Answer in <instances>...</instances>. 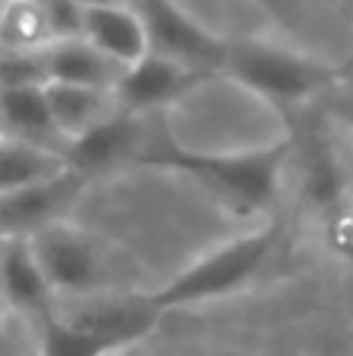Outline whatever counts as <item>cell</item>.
<instances>
[{
    "mask_svg": "<svg viewBox=\"0 0 353 356\" xmlns=\"http://www.w3.org/2000/svg\"><path fill=\"white\" fill-rule=\"evenodd\" d=\"M344 3H350V6H353V0H344Z\"/></svg>",
    "mask_w": 353,
    "mask_h": 356,
    "instance_id": "obj_25",
    "label": "cell"
},
{
    "mask_svg": "<svg viewBox=\"0 0 353 356\" xmlns=\"http://www.w3.org/2000/svg\"><path fill=\"white\" fill-rule=\"evenodd\" d=\"M10 325H13V316H10V309L3 307V300H0V341L10 338Z\"/></svg>",
    "mask_w": 353,
    "mask_h": 356,
    "instance_id": "obj_22",
    "label": "cell"
},
{
    "mask_svg": "<svg viewBox=\"0 0 353 356\" xmlns=\"http://www.w3.org/2000/svg\"><path fill=\"white\" fill-rule=\"evenodd\" d=\"M335 116L341 119L344 129H350V131H353V91L341 94V97L335 100Z\"/></svg>",
    "mask_w": 353,
    "mask_h": 356,
    "instance_id": "obj_20",
    "label": "cell"
},
{
    "mask_svg": "<svg viewBox=\"0 0 353 356\" xmlns=\"http://www.w3.org/2000/svg\"><path fill=\"white\" fill-rule=\"evenodd\" d=\"M28 241L60 303L66 297L69 300H88V297L100 294H116L113 253H106V247L97 238H91L85 228L63 219L41 228Z\"/></svg>",
    "mask_w": 353,
    "mask_h": 356,
    "instance_id": "obj_4",
    "label": "cell"
},
{
    "mask_svg": "<svg viewBox=\"0 0 353 356\" xmlns=\"http://www.w3.org/2000/svg\"><path fill=\"white\" fill-rule=\"evenodd\" d=\"M344 356H353V353H344Z\"/></svg>",
    "mask_w": 353,
    "mask_h": 356,
    "instance_id": "obj_27",
    "label": "cell"
},
{
    "mask_svg": "<svg viewBox=\"0 0 353 356\" xmlns=\"http://www.w3.org/2000/svg\"><path fill=\"white\" fill-rule=\"evenodd\" d=\"M138 163L166 169V172L191 175L238 207L260 209L272 197H279L288 169V144L238 150V154H188V150H175L163 144V147L144 150Z\"/></svg>",
    "mask_w": 353,
    "mask_h": 356,
    "instance_id": "obj_3",
    "label": "cell"
},
{
    "mask_svg": "<svg viewBox=\"0 0 353 356\" xmlns=\"http://www.w3.org/2000/svg\"><path fill=\"white\" fill-rule=\"evenodd\" d=\"M91 178L81 172H66L28 188L0 194V238H31L41 228L66 219V209L75 207Z\"/></svg>",
    "mask_w": 353,
    "mask_h": 356,
    "instance_id": "obj_7",
    "label": "cell"
},
{
    "mask_svg": "<svg viewBox=\"0 0 353 356\" xmlns=\"http://www.w3.org/2000/svg\"><path fill=\"white\" fill-rule=\"evenodd\" d=\"M200 356H256L250 350H238V347H216V350H204Z\"/></svg>",
    "mask_w": 353,
    "mask_h": 356,
    "instance_id": "obj_23",
    "label": "cell"
},
{
    "mask_svg": "<svg viewBox=\"0 0 353 356\" xmlns=\"http://www.w3.org/2000/svg\"><path fill=\"white\" fill-rule=\"evenodd\" d=\"M0 138H3V129H0Z\"/></svg>",
    "mask_w": 353,
    "mask_h": 356,
    "instance_id": "obj_26",
    "label": "cell"
},
{
    "mask_svg": "<svg viewBox=\"0 0 353 356\" xmlns=\"http://www.w3.org/2000/svg\"><path fill=\"white\" fill-rule=\"evenodd\" d=\"M72 172L66 154L38 144L19 141V138H0V194L28 188V184L47 181V178Z\"/></svg>",
    "mask_w": 353,
    "mask_h": 356,
    "instance_id": "obj_14",
    "label": "cell"
},
{
    "mask_svg": "<svg viewBox=\"0 0 353 356\" xmlns=\"http://www.w3.org/2000/svg\"><path fill=\"white\" fill-rule=\"evenodd\" d=\"M75 3H79V6H85V10H88V6H104V3H116V0H75Z\"/></svg>",
    "mask_w": 353,
    "mask_h": 356,
    "instance_id": "obj_24",
    "label": "cell"
},
{
    "mask_svg": "<svg viewBox=\"0 0 353 356\" xmlns=\"http://www.w3.org/2000/svg\"><path fill=\"white\" fill-rule=\"evenodd\" d=\"M0 356H35V353H28V350H22V347L13 341V334L6 341H0Z\"/></svg>",
    "mask_w": 353,
    "mask_h": 356,
    "instance_id": "obj_21",
    "label": "cell"
},
{
    "mask_svg": "<svg viewBox=\"0 0 353 356\" xmlns=\"http://www.w3.org/2000/svg\"><path fill=\"white\" fill-rule=\"evenodd\" d=\"M50 81H69V85H91V88H113L116 91L125 66L97 50L85 35L50 41L44 47Z\"/></svg>",
    "mask_w": 353,
    "mask_h": 356,
    "instance_id": "obj_13",
    "label": "cell"
},
{
    "mask_svg": "<svg viewBox=\"0 0 353 356\" xmlns=\"http://www.w3.org/2000/svg\"><path fill=\"white\" fill-rule=\"evenodd\" d=\"M222 72L272 106L310 104L338 85V72L316 54L256 35L229 41Z\"/></svg>",
    "mask_w": 353,
    "mask_h": 356,
    "instance_id": "obj_1",
    "label": "cell"
},
{
    "mask_svg": "<svg viewBox=\"0 0 353 356\" xmlns=\"http://www.w3.org/2000/svg\"><path fill=\"white\" fill-rule=\"evenodd\" d=\"M304 188H306V194L313 197V203H319V207L338 200V194H341V175H338L331 156L319 154L306 163V184Z\"/></svg>",
    "mask_w": 353,
    "mask_h": 356,
    "instance_id": "obj_19",
    "label": "cell"
},
{
    "mask_svg": "<svg viewBox=\"0 0 353 356\" xmlns=\"http://www.w3.org/2000/svg\"><path fill=\"white\" fill-rule=\"evenodd\" d=\"M47 104L66 147L75 138L88 135L91 129H97L116 113H122L113 88L69 85V81H47Z\"/></svg>",
    "mask_w": 353,
    "mask_h": 356,
    "instance_id": "obj_11",
    "label": "cell"
},
{
    "mask_svg": "<svg viewBox=\"0 0 353 356\" xmlns=\"http://www.w3.org/2000/svg\"><path fill=\"white\" fill-rule=\"evenodd\" d=\"M47 60H44V47L38 50H6L0 47V91L6 88H31V85H47Z\"/></svg>",
    "mask_w": 353,
    "mask_h": 356,
    "instance_id": "obj_17",
    "label": "cell"
},
{
    "mask_svg": "<svg viewBox=\"0 0 353 356\" xmlns=\"http://www.w3.org/2000/svg\"><path fill=\"white\" fill-rule=\"evenodd\" d=\"M204 75L210 72H200V69L185 66V63L172 60V56L150 50L144 60H138L135 66H129L122 72V79L116 85L119 106L125 113H135V116H150V113L169 110Z\"/></svg>",
    "mask_w": 353,
    "mask_h": 356,
    "instance_id": "obj_8",
    "label": "cell"
},
{
    "mask_svg": "<svg viewBox=\"0 0 353 356\" xmlns=\"http://www.w3.org/2000/svg\"><path fill=\"white\" fill-rule=\"evenodd\" d=\"M275 238H279V225L272 219L260 222L250 232H241L210 247L204 257L188 263L163 288H156L150 300L163 313H172V309L204 307V303H216L222 297L238 294L244 284H250L260 275L266 259L272 257Z\"/></svg>",
    "mask_w": 353,
    "mask_h": 356,
    "instance_id": "obj_2",
    "label": "cell"
},
{
    "mask_svg": "<svg viewBox=\"0 0 353 356\" xmlns=\"http://www.w3.org/2000/svg\"><path fill=\"white\" fill-rule=\"evenodd\" d=\"M31 353L35 356H119L116 344L81 328L79 322L66 319L63 313L47 316L44 322L31 325Z\"/></svg>",
    "mask_w": 353,
    "mask_h": 356,
    "instance_id": "obj_15",
    "label": "cell"
},
{
    "mask_svg": "<svg viewBox=\"0 0 353 356\" xmlns=\"http://www.w3.org/2000/svg\"><path fill=\"white\" fill-rule=\"evenodd\" d=\"M0 129H3V135L19 138V141L66 154V141L60 138L54 116H50L47 85L0 91Z\"/></svg>",
    "mask_w": 353,
    "mask_h": 356,
    "instance_id": "obj_12",
    "label": "cell"
},
{
    "mask_svg": "<svg viewBox=\"0 0 353 356\" xmlns=\"http://www.w3.org/2000/svg\"><path fill=\"white\" fill-rule=\"evenodd\" d=\"M141 119L147 116H135V113H116L113 119H106L104 125L91 129L88 135L75 138L66 147V160L75 172L94 178L104 169H113L119 163H138L144 154L141 147Z\"/></svg>",
    "mask_w": 353,
    "mask_h": 356,
    "instance_id": "obj_10",
    "label": "cell"
},
{
    "mask_svg": "<svg viewBox=\"0 0 353 356\" xmlns=\"http://www.w3.org/2000/svg\"><path fill=\"white\" fill-rule=\"evenodd\" d=\"M150 31V50L200 72H222L229 41L219 38L181 0H135Z\"/></svg>",
    "mask_w": 353,
    "mask_h": 356,
    "instance_id": "obj_5",
    "label": "cell"
},
{
    "mask_svg": "<svg viewBox=\"0 0 353 356\" xmlns=\"http://www.w3.org/2000/svg\"><path fill=\"white\" fill-rule=\"evenodd\" d=\"M41 6L54 41L81 38V31H85V6H79L75 0H41Z\"/></svg>",
    "mask_w": 353,
    "mask_h": 356,
    "instance_id": "obj_18",
    "label": "cell"
},
{
    "mask_svg": "<svg viewBox=\"0 0 353 356\" xmlns=\"http://www.w3.org/2000/svg\"><path fill=\"white\" fill-rule=\"evenodd\" d=\"M0 300L13 322L28 328L60 309V297L50 288L28 238H0Z\"/></svg>",
    "mask_w": 353,
    "mask_h": 356,
    "instance_id": "obj_6",
    "label": "cell"
},
{
    "mask_svg": "<svg viewBox=\"0 0 353 356\" xmlns=\"http://www.w3.org/2000/svg\"><path fill=\"white\" fill-rule=\"evenodd\" d=\"M81 35L125 69L135 66L138 60H144L150 54V31H147V22H144L141 6L135 0L88 6L85 31Z\"/></svg>",
    "mask_w": 353,
    "mask_h": 356,
    "instance_id": "obj_9",
    "label": "cell"
},
{
    "mask_svg": "<svg viewBox=\"0 0 353 356\" xmlns=\"http://www.w3.org/2000/svg\"><path fill=\"white\" fill-rule=\"evenodd\" d=\"M50 41L41 0H0V47L38 50Z\"/></svg>",
    "mask_w": 353,
    "mask_h": 356,
    "instance_id": "obj_16",
    "label": "cell"
}]
</instances>
